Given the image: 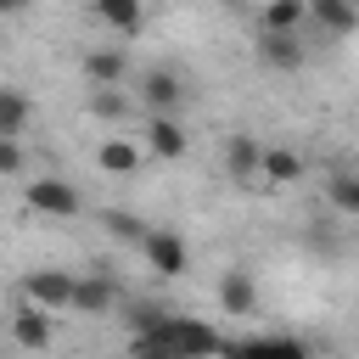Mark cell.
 Returning a JSON list of instances; mask_svg holds the SVG:
<instances>
[{"mask_svg": "<svg viewBox=\"0 0 359 359\" xmlns=\"http://www.w3.org/2000/svg\"><path fill=\"white\" fill-rule=\"evenodd\" d=\"M135 342H163V348H174V353H185V359H208V353H219L224 342H219V331L213 325H202V320H185V314H157V325H146Z\"/></svg>", "mask_w": 359, "mask_h": 359, "instance_id": "obj_1", "label": "cell"}, {"mask_svg": "<svg viewBox=\"0 0 359 359\" xmlns=\"http://www.w3.org/2000/svg\"><path fill=\"white\" fill-rule=\"evenodd\" d=\"M135 101H140L146 112L180 118V107H185V79H180L174 67H151V73H140V84H135Z\"/></svg>", "mask_w": 359, "mask_h": 359, "instance_id": "obj_2", "label": "cell"}, {"mask_svg": "<svg viewBox=\"0 0 359 359\" xmlns=\"http://www.w3.org/2000/svg\"><path fill=\"white\" fill-rule=\"evenodd\" d=\"M73 280H79V275H67V269H28L22 297L56 314V309H73Z\"/></svg>", "mask_w": 359, "mask_h": 359, "instance_id": "obj_3", "label": "cell"}, {"mask_svg": "<svg viewBox=\"0 0 359 359\" xmlns=\"http://www.w3.org/2000/svg\"><path fill=\"white\" fill-rule=\"evenodd\" d=\"M28 208H39V213H50V219H73V213L84 208V196H79L67 180L45 174V180H28Z\"/></svg>", "mask_w": 359, "mask_h": 359, "instance_id": "obj_4", "label": "cell"}, {"mask_svg": "<svg viewBox=\"0 0 359 359\" xmlns=\"http://www.w3.org/2000/svg\"><path fill=\"white\" fill-rule=\"evenodd\" d=\"M140 258H146V264H151L157 275H168V280L191 269V247H185V241H180L174 230H151V236L140 241Z\"/></svg>", "mask_w": 359, "mask_h": 359, "instance_id": "obj_5", "label": "cell"}, {"mask_svg": "<svg viewBox=\"0 0 359 359\" xmlns=\"http://www.w3.org/2000/svg\"><path fill=\"white\" fill-rule=\"evenodd\" d=\"M11 337H17V348H28V353H45L50 348V337H56V325H50V309H39V303H17V314H11Z\"/></svg>", "mask_w": 359, "mask_h": 359, "instance_id": "obj_6", "label": "cell"}, {"mask_svg": "<svg viewBox=\"0 0 359 359\" xmlns=\"http://www.w3.org/2000/svg\"><path fill=\"white\" fill-rule=\"evenodd\" d=\"M140 140H146V151H151V157H185V146H191L185 123H180V118H163V112H146Z\"/></svg>", "mask_w": 359, "mask_h": 359, "instance_id": "obj_7", "label": "cell"}, {"mask_svg": "<svg viewBox=\"0 0 359 359\" xmlns=\"http://www.w3.org/2000/svg\"><path fill=\"white\" fill-rule=\"evenodd\" d=\"M224 359H314L297 337H252V342H224Z\"/></svg>", "mask_w": 359, "mask_h": 359, "instance_id": "obj_8", "label": "cell"}, {"mask_svg": "<svg viewBox=\"0 0 359 359\" xmlns=\"http://www.w3.org/2000/svg\"><path fill=\"white\" fill-rule=\"evenodd\" d=\"M303 56H309V50H303L297 34H264V28H258V62H264L269 73H297Z\"/></svg>", "mask_w": 359, "mask_h": 359, "instance_id": "obj_9", "label": "cell"}, {"mask_svg": "<svg viewBox=\"0 0 359 359\" xmlns=\"http://www.w3.org/2000/svg\"><path fill=\"white\" fill-rule=\"evenodd\" d=\"M309 22L331 39H348L359 28V0H309Z\"/></svg>", "mask_w": 359, "mask_h": 359, "instance_id": "obj_10", "label": "cell"}, {"mask_svg": "<svg viewBox=\"0 0 359 359\" xmlns=\"http://www.w3.org/2000/svg\"><path fill=\"white\" fill-rule=\"evenodd\" d=\"M258 168H264V146H258L252 135H230V140H224V174H230L236 185H252Z\"/></svg>", "mask_w": 359, "mask_h": 359, "instance_id": "obj_11", "label": "cell"}, {"mask_svg": "<svg viewBox=\"0 0 359 359\" xmlns=\"http://www.w3.org/2000/svg\"><path fill=\"white\" fill-rule=\"evenodd\" d=\"M90 118H101V123H123L129 112H135V95L123 90V84H90Z\"/></svg>", "mask_w": 359, "mask_h": 359, "instance_id": "obj_12", "label": "cell"}, {"mask_svg": "<svg viewBox=\"0 0 359 359\" xmlns=\"http://www.w3.org/2000/svg\"><path fill=\"white\" fill-rule=\"evenodd\" d=\"M219 309L224 314H252L258 309V286H252L247 269H224L219 275Z\"/></svg>", "mask_w": 359, "mask_h": 359, "instance_id": "obj_13", "label": "cell"}, {"mask_svg": "<svg viewBox=\"0 0 359 359\" xmlns=\"http://www.w3.org/2000/svg\"><path fill=\"white\" fill-rule=\"evenodd\" d=\"M112 303H118V286L107 275H79L73 280V309L79 314H112Z\"/></svg>", "mask_w": 359, "mask_h": 359, "instance_id": "obj_14", "label": "cell"}, {"mask_svg": "<svg viewBox=\"0 0 359 359\" xmlns=\"http://www.w3.org/2000/svg\"><path fill=\"white\" fill-rule=\"evenodd\" d=\"M123 73H129V56H123L118 45L84 50V79H90V84H123Z\"/></svg>", "mask_w": 359, "mask_h": 359, "instance_id": "obj_15", "label": "cell"}, {"mask_svg": "<svg viewBox=\"0 0 359 359\" xmlns=\"http://www.w3.org/2000/svg\"><path fill=\"white\" fill-rule=\"evenodd\" d=\"M140 140H129V135H112V140H101V151H95V163L107 168V174H135L140 168Z\"/></svg>", "mask_w": 359, "mask_h": 359, "instance_id": "obj_16", "label": "cell"}, {"mask_svg": "<svg viewBox=\"0 0 359 359\" xmlns=\"http://www.w3.org/2000/svg\"><path fill=\"white\" fill-rule=\"evenodd\" d=\"M95 17H101L112 34H140V28H146L140 0H95Z\"/></svg>", "mask_w": 359, "mask_h": 359, "instance_id": "obj_17", "label": "cell"}, {"mask_svg": "<svg viewBox=\"0 0 359 359\" xmlns=\"http://www.w3.org/2000/svg\"><path fill=\"white\" fill-rule=\"evenodd\" d=\"M309 17V0H264V34H297V22Z\"/></svg>", "mask_w": 359, "mask_h": 359, "instance_id": "obj_18", "label": "cell"}, {"mask_svg": "<svg viewBox=\"0 0 359 359\" xmlns=\"http://www.w3.org/2000/svg\"><path fill=\"white\" fill-rule=\"evenodd\" d=\"M269 185H292V180H303V157L297 151H286V146H264V168H258Z\"/></svg>", "mask_w": 359, "mask_h": 359, "instance_id": "obj_19", "label": "cell"}, {"mask_svg": "<svg viewBox=\"0 0 359 359\" xmlns=\"http://www.w3.org/2000/svg\"><path fill=\"white\" fill-rule=\"evenodd\" d=\"M28 112H34V107H28V95H22V90H11V84H0V135H6V140H17V135H22Z\"/></svg>", "mask_w": 359, "mask_h": 359, "instance_id": "obj_20", "label": "cell"}, {"mask_svg": "<svg viewBox=\"0 0 359 359\" xmlns=\"http://www.w3.org/2000/svg\"><path fill=\"white\" fill-rule=\"evenodd\" d=\"M325 191H331V208H337V213L359 219V174H337Z\"/></svg>", "mask_w": 359, "mask_h": 359, "instance_id": "obj_21", "label": "cell"}, {"mask_svg": "<svg viewBox=\"0 0 359 359\" xmlns=\"http://www.w3.org/2000/svg\"><path fill=\"white\" fill-rule=\"evenodd\" d=\"M107 230H112V236H118V241H135V247H140V241H146V236H151V224H146V219H140V213H118V208H112V213H107Z\"/></svg>", "mask_w": 359, "mask_h": 359, "instance_id": "obj_22", "label": "cell"}, {"mask_svg": "<svg viewBox=\"0 0 359 359\" xmlns=\"http://www.w3.org/2000/svg\"><path fill=\"white\" fill-rule=\"evenodd\" d=\"M17 168H22V146L0 135V174H17Z\"/></svg>", "mask_w": 359, "mask_h": 359, "instance_id": "obj_23", "label": "cell"}, {"mask_svg": "<svg viewBox=\"0 0 359 359\" xmlns=\"http://www.w3.org/2000/svg\"><path fill=\"white\" fill-rule=\"evenodd\" d=\"M135 359H185V353H174L163 342H135Z\"/></svg>", "mask_w": 359, "mask_h": 359, "instance_id": "obj_24", "label": "cell"}, {"mask_svg": "<svg viewBox=\"0 0 359 359\" xmlns=\"http://www.w3.org/2000/svg\"><path fill=\"white\" fill-rule=\"evenodd\" d=\"M17 11H28V0H0V17H17Z\"/></svg>", "mask_w": 359, "mask_h": 359, "instance_id": "obj_25", "label": "cell"}]
</instances>
